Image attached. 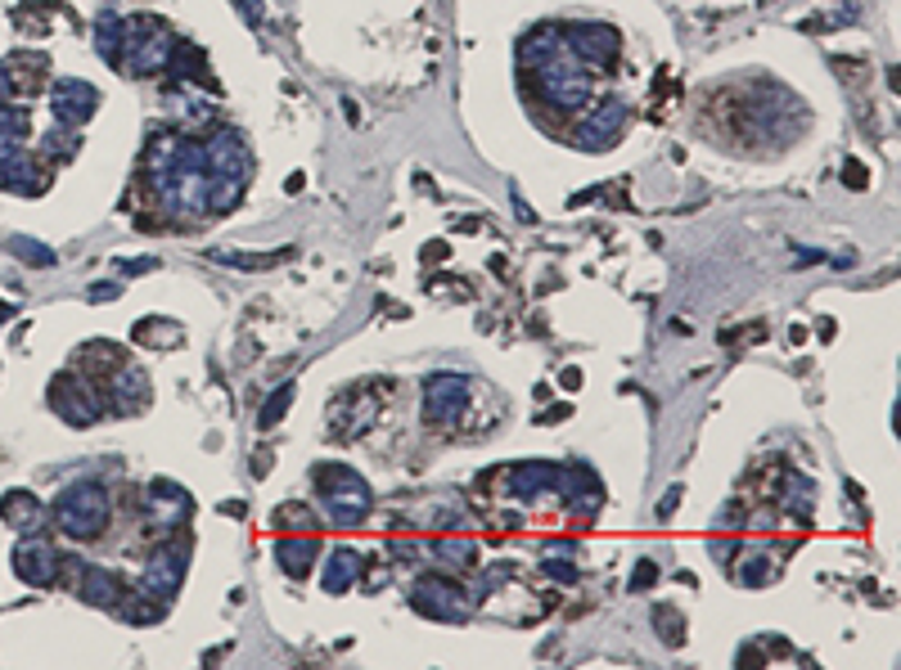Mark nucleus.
Returning <instances> with one entry per match:
<instances>
[{
	"mask_svg": "<svg viewBox=\"0 0 901 670\" xmlns=\"http://www.w3.org/2000/svg\"><path fill=\"white\" fill-rule=\"evenodd\" d=\"M27 136V113L18 104H5L0 100V163H5L10 154H18V144Z\"/></svg>",
	"mask_w": 901,
	"mask_h": 670,
	"instance_id": "15",
	"label": "nucleus"
},
{
	"mask_svg": "<svg viewBox=\"0 0 901 670\" xmlns=\"http://www.w3.org/2000/svg\"><path fill=\"white\" fill-rule=\"evenodd\" d=\"M276 527H289V531L312 527V508L307 504H280L276 508Z\"/></svg>",
	"mask_w": 901,
	"mask_h": 670,
	"instance_id": "23",
	"label": "nucleus"
},
{
	"mask_svg": "<svg viewBox=\"0 0 901 670\" xmlns=\"http://www.w3.org/2000/svg\"><path fill=\"white\" fill-rule=\"evenodd\" d=\"M289 257H293L289 248H284V253H221V261L234 266V270H270V266L289 261Z\"/></svg>",
	"mask_w": 901,
	"mask_h": 670,
	"instance_id": "19",
	"label": "nucleus"
},
{
	"mask_svg": "<svg viewBox=\"0 0 901 670\" xmlns=\"http://www.w3.org/2000/svg\"><path fill=\"white\" fill-rule=\"evenodd\" d=\"M10 248H14V257H23L27 266H54V253L46 248V243H37V239H27V234H18V239L10 243Z\"/></svg>",
	"mask_w": 901,
	"mask_h": 670,
	"instance_id": "21",
	"label": "nucleus"
},
{
	"mask_svg": "<svg viewBox=\"0 0 901 670\" xmlns=\"http://www.w3.org/2000/svg\"><path fill=\"white\" fill-rule=\"evenodd\" d=\"M0 517L14 527V531H37L41 527V517H46V508H41V500L33 495V491H10V495H0Z\"/></svg>",
	"mask_w": 901,
	"mask_h": 670,
	"instance_id": "12",
	"label": "nucleus"
},
{
	"mask_svg": "<svg viewBox=\"0 0 901 670\" xmlns=\"http://www.w3.org/2000/svg\"><path fill=\"white\" fill-rule=\"evenodd\" d=\"M81 598L100 603V607H117V598H123V581L104 567H81Z\"/></svg>",
	"mask_w": 901,
	"mask_h": 670,
	"instance_id": "14",
	"label": "nucleus"
},
{
	"mask_svg": "<svg viewBox=\"0 0 901 670\" xmlns=\"http://www.w3.org/2000/svg\"><path fill=\"white\" fill-rule=\"evenodd\" d=\"M5 320H10V307H5V301H0V324H5Z\"/></svg>",
	"mask_w": 901,
	"mask_h": 670,
	"instance_id": "32",
	"label": "nucleus"
},
{
	"mask_svg": "<svg viewBox=\"0 0 901 670\" xmlns=\"http://www.w3.org/2000/svg\"><path fill=\"white\" fill-rule=\"evenodd\" d=\"M50 108H54V117L64 121V127H81V121H90V113L100 108V90L90 81L64 77V81H54V90H50Z\"/></svg>",
	"mask_w": 901,
	"mask_h": 670,
	"instance_id": "8",
	"label": "nucleus"
},
{
	"mask_svg": "<svg viewBox=\"0 0 901 670\" xmlns=\"http://www.w3.org/2000/svg\"><path fill=\"white\" fill-rule=\"evenodd\" d=\"M676 500H681V495H668L663 504H658V517H672V508H676Z\"/></svg>",
	"mask_w": 901,
	"mask_h": 670,
	"instance_id": "30",
	"label": "nucleus"
},
{
	"mask_svg": "<svg viewBox=\"0 0 901 670\" xmlns=\"http://www.w3.org/2000/svg\"><path fill=\"white\" fill-rule=\"evenodd\" d=\"M559 387H563V391H578V387H582V370H563V374H559Z\"/></svg>",
	"mask_w": 901,
	"mask_h": 670,
	"instance_id": "28",
	"label": "nucleus"
},
{
	"mask_svg": "<svg viewBox=\"0 0 901 670\" xmlns=\"http://www.w3.org/2000/svg\"><path fill=\"white\" fill-rule=\"evenodd\" d=\"M113 293H117L113 284H100V288H90V297H96V301H104V297H113Z\"/></svg>",
	"mask_w": 901,
	"mask_h": 670,
	"instance_id": "31",
	"label": "nucleus"
},
{
	"mask_svg": "<svg viewBox=\"0 0 901 670\" xmlns=\"http://www.w3.org/2000/svg\"><path fill=\"white\" fill-rule=\"evenodd\" d=\"M437 257H446V243H429L424 248V261H437Z\"/></svg>",
	"mask_w": 901,
	"mask_h": 670,
	"instance_id": "29",
	"label": "nucleus"
},
{
	"mask_svg": "<svg viewBox=\"0 0 901 670\" xmlns=\"http://www.w3.org/2000/svg\"><path fill=\"white\" fill-rule=\"evenodd\" d=\"M563 41L578 59H586V64H613L618 50H622V37L609 23H568Z\"/></svg>",
	"mask_w": 901,
	"mask_h": 670,
	"instance_id": "7",
	"label": "nucleus"
},
{
	"mask_svg": "<svg viewBox=\"0 0 901 670\" xmlns=\"http://www.w3.org/2000/svg\"><path fill=\"white\" fill-rule=\"evenodd\" d=\"M14 576H18V581H27V585H37V590H41V585H54V576H59V554H54V544L27 531V540L14 550Z\"/></svg>",
	"mask_w": 901,
	"mask_h": 670,
	"instance_id": "9",
	"label": "nucleus"
},
{
	"mask_svg": "<svg viewBox=\"0 0 901 670\" xmlns=\"http://www.w3.org/2000/svg\"><path fill=\"white\" fill-rule=\"evenodd\" d=\"M50 405L59 410V418H68L73 428H86V423H96L100 410H104V396L100 391H90L81 378L73 374H59L50 383Z\"/></svg>",
	"mask_w": 901,
	"mask_h": 670,
	"instance_id": "5",
	"label": "nucleus"
},
{
	"mask_svg": "<svg viewBox=\"0 0 901 670\" xmlns=\"http://www.w3.org/2000/svg\"><path fill=\"white\" fill-rule=\"evenodd\" d=\"M410 607L433 621H465L469 617V598L460 585H451L446 576H419L410 590Z\"/></svg>",
	"mask_w": 901,
	"mask_h": 670,
	"instance_id": "4",
	"label": "nucleus"
},
{
	"mask_svg": "<svg viewBox=\"0 0 901 670\" xmlns=\"http://www.w3.org/2000/svg\"><path fill=\"white\" fill-rule=\"evenodd\" d=\"M653 621H658V630H663V639H672V644H681V617H676V613H668V607H658V613H653Z\"/></svg>",
	"mask_w": 901,
	"mask_h": 670,
	"instance_id": "24",
	"label": "nucleus"
},
{
	"mask_svg": "<svg viewBox=\"0 0 901 670\" xmlns=\"http://www.w3.org/2000/svg\"><path fill=\"white\" fill-rule=\"evenodd\" d=\"M172 64V37L154 18H131L127 23V41L117 54V68H131L136 77H154Z\"/></svg>",
	"mask_w": 901,
	"mask_h": 670,
	"instance_id": "3",
	"label": "nucleus"
},
{
	"mask_svg": "<svg viewBox=\"0 0 901 670\" xmlns=\"http://www.w3.org/2000/svg\"><path fill=\"white\" fill-rule=\"evenodd\" d=\"M356 576H360V558L352 550H334L329 554V567H325V590L329 594H343L356 585Z\"/></svg>",
	"mask_w": 901,
	"mask_h": 670,
	"instance_id": "16",
	"label": "nucleus"
},
{
	"mask_svg": "<svg viewBox=\"0 0 901 670\" xmlns=\"http://www.w3.org/2000/svg\"><path fill=\"white\" fill-rule=\"evenodd\" d=\"M811 504H816V486H807V477H789L785 508H794L798 517H807V513H811Z\"/></svg>",
	"mask_w": 901,
	"mask_h": 670,
	"instance_id": "22",
	"label": "nucleus"
},
{
	"mask_svg": "<svg viewBox=\"0 0 901 670\" xmlns=\"http://www.w3.org/2000/svg\"><path fill=\"white\" fill-rule=\"evenodd\" d=\"M50 513H54V527L68 540H90V536H100L109 527L113 504H109V491L100 481H77L54 500Z\"/></svg>",
	"mask_w": 901,
	"mask_h": 670,
	"instance_id": "1",
	"label": "nucleus"
},
{
	"mask_svg": "<svg viewBox=\"0 0 901 670\" xmlns=\"http://www.w3.org/2000/svg\"><path fill=\"white\" fill-rule=\"evenodd\" d=\"M312 477H316V491H320V500H325V508H329V517H334V523L356 527L360 517L375 508V495H370L366 477H356L352 468H343V464H320Z\"/></svg>",
	"mask_w": 901,
	"mask_h": 670,
	"instance_id": "2",
	"label": "nucleus"
},
{
	"mask_svg": "<svg viewBox=\"0 0 901 670\" xmlns=\"http://www.w3.org/2000/svg\"><path fill=\"white\" fill-rule=\"evenodd\" d=\"M320 558V544L312 536H284L276 540V563L289 571V576H307Z\"/></svg>",
	"mask_w": 901,
	"mask_h": 670,
	"instance_id": "13",
	"label": "nucleus"
},
{
	"mask_svg": "<svg viewBox=\"0 0 901 670\" xmlns=\"http://www.w3.org/2000/svg\"><path fill=\"white\" fill-rule=\"evenodd\" d=\"M186 567H190V544H163L154 563L144 567V590L154 598H172L180 581H186Z\"/></svg>",
	"mask_w": 901,
	"mask_h": 670,
	"instance_id": "10",
	"label": "nucleus"
},
{
	"mask_svg": "<svg viewBox=\"0 0 901 670\" xmlns=\"http://www.w3.org/2000/svg\"><path fill=\"white\" fill-rule=\"evenodd\" d=\"M509 477H515V495H536L541 486H559L563 481V473L550 468V464H528V468H515Z\"/></svg>",
	"mask_w": 901,
	"mask_h": 670,
	"instance_id": "17",
	"label": "nucleus"
},
{
	"mask_svg": "<svg viewBox=\"0 0 901 670\" xmlns=\"http://www.w3.org/2000/svg\"><path fill=\"white\" fill-rule=\"evenodd\" d=\"M843 180H848V185H852V190H865V171H861V163H848Z\"/></svg>",
	"mask_w": 901,
	"mask_h": 670,
	"instance_id": "27",
	"label": "nucleus"
},
{
	"mask_svg": "<svg viewBox=\"0 0 901 670\" xmlns=\"http://www.w3.org/2000/svg\"><path fill=\"white\" fill-rule=\"evenodd\" d=\"M289 405H293V383H284L276 396H270V401L262 405V418L257 423H262V428H276V423L289 414Z\"/></svg>",
	"mask_w": 901,
	"mask_h": 670,
	"instance_id": "20",
	"label": "nucleus"
},
{
	"mask_svg": "<svg viewBox=\"0 0 901 670\" xmlns=\"http://www.w3.org/2000/svg\"><path fill=\"white\" fill-rule=\"evenodd\" d=\"M653 581H658V567H653V563H640L636 576H631V590H649Z\"/></svg>",
	"mask_w": 901,
	"mask_h": 670,
	"instance_id": "25",
	"label": "nucleus"
},
{
	"mask_svg": "<svg viewBox=\"0 0 901 670\" xmlns=\"http://www.w3.org/2000/svg\"><path fill=\"white\" fill-rule=\"evenodd\" d=\"M546 571L555 576V581H563V585H573V581H578V571L568 567V563H546Z\"/></svg>",
	"mask_w": 901,
	"mask_h": 670,
	"instance_id": "26",
	"label": "nucleus"
},
{
	"mask_svg": "<svg viewBox=\"0 0 901 670\" xmlns=\"http://www.w3.org/2000/svg\"><path fill=\"white\" fill-rule=\"evenodd\" d=\"M469 405V383L456 378V374H433L424 383V418L433 428H446V423H456Z\"/></svg>",
	"mask_w": 901,
	"mask_h": 670,
	"instance_id": "6",
	"label": "nucleus"
},
{
	"mask_svg": "<svg viewBox=\"0 0 901 670\" xmlns=\"http://www.w3.org/2000/svg\"><path fill=\"white\" fill-rule=\"evenodd\" d=\"M123 41H127V23H123V18H113V14H104V18L96 23V46H100V54L109 59V64H117V54H123Z\"/></svg>",
	"mask_w": 901,
	"mask_h": 670,
	"instance_id": "18",
	"label": "nucleus"
},
{
	"mask_svg": "<svg viewBox=\"0 0 901 670\" xmlns=\"http://www.w3.org/2000/svg\"><path fill=\"white\" fill-rule=\"evenodd\" d=\"M144 504H149V517H154V523H163V527H176L180 517L190 513V495L180 491L176 481H154L144 491Z\"/></svg>",
	"mask_w": 901,
	"mask_h": 670,
	"instance_id": "11",
	"label": "nucleus"
}]
</instances>
